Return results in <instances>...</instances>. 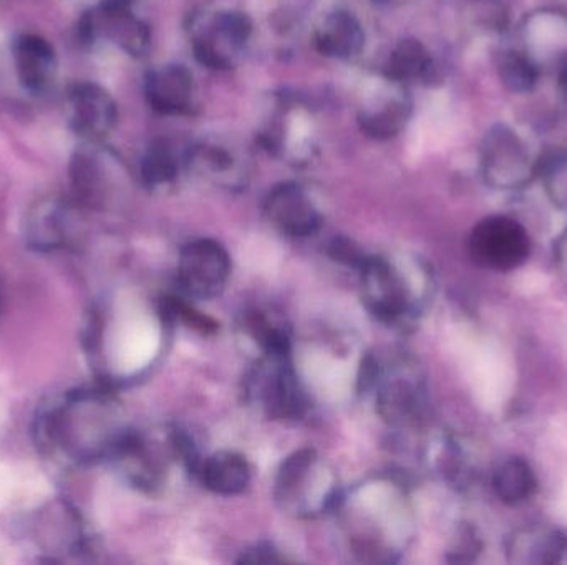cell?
I'll list each match as a JSON object with an SVG mask.
<instances>
[{"label": "cell", "instance_id": "d6986e66", "mask_svg": "<svg viewBox=\"0 0 567 565\" xmlns=\"http://www.w3.org/2000/svg\"><path fill=\"white\" fill-rule=\"evenodd\" d=\"M386 75L392 84H409V81L438 80V67L422 42L407 38L397 45L390 55L386 67Z\"/></svg>", "mask_w": 567, "mask_h": 565}, {"label": "cell", "instance_id": "44dd1931", "mask_svg": "<svg viewBox=\"0 0 567 565\" xmlns=\"http://www.w3.org/2000/svg\"><path fill=\"white\" fill-rule=\"evenodd\" d=\"M494 495L508 506L527 501L537 488L536 476L530 463L523 458L504 459L491 478Z\"/></svg>", "mask_w": 567, "mask_h": 565}, {"label": "cell", "instance_id": "4fadbf2b", "mask_svg": "<svg viewBox=\"0 0 567 565\" xmlns=\"http://www.w3.org/2000/svg\"><path fill=\"white\" fill-rule=\"evenodd\" d=\"M74 211L62 199L48 198L37 202L25 221V240L32 250L54 253L64 250L71 241Z\"/></svg>", "mask_w": 567, "mask_h": 565}, {"label": "cell", "instance_id": "e0dca14e", "mask_svg": "<svg viewBox=\"0 0 567 565\" xmlns=\"http://www.w3.org/2000/svg\"><path fill=\"white\" fill-rule=\"evenodd\" d=\"M88 34L103 32L107 37L112 38L123 51L135 57L146 54L149 45L148 27L138 19L133 18L129 8H112L103 5L99 19L91 18L87 24Z\"/></svg>", "mask_w": 567, "mask_h": 565}, {"label": "cell", "instance_id": "7c38bea8", "mask_svg": "<svg viewBox=\"0 0 567 565\" xmlns=\"http://www.w3.org/2000/svg\"><path fill=\"white\" fill-rule=\"evenodd\" d=\"M264 214L274 230L288 237H309L318 233L322 215L311 196L296 182H282L267 195Z\"/></svg>", "mask_w": 567, "mask_h": 565}, {"label": "cell", "instance_id": "4316f807", "mask_svg": "<svg viewBox=\"0 0 567 565\" xmlns=\"http://www.w3.org/2000/svg\"><path fill=\"white\" fill-rule=\"evenodd\" d=\"M189 163L197 166L204 175L220 178V181H230V173L234 171V156L221 146H201L189 153Z\"/></svg>", "mask_w": 567, "mask_h": 565}, {"label": "cell", "instance_id": "3957f363", "mask_svg": "<svg viewBox=\"0 0 567 565\" xmlns=\"http://www.w3.org/2000/svg\"><path fill=\"white\" fill-rule=\"evenodd\" d=\"M362 300L368 312L392 326H407L422 312L429 276L405 257L367 256L360 269Z\"/></svg>", "mask_w": 567, "mask_h": 565}, {"label": "cell", "instance_id": "cb8c5ba5", "mask_svg": "<svg viewBox=\"0 0 567 565\" xmlns=\"http://www.w3.org/2000/svg\"><path fill=\"white\" fill-rule=\"evenodd\" d=\"M498 77L511 93H531L540 81L541 67L526 51L504 48L497 58Z\"/></svg>", "mask_w": 567, "mask_h": 565}, {"label": "cell", "instance_id": "277c9868", "mask_svg": "<svg viewBox=\"0 0 567 565\" xmlns=\"http://www.w3.org/2000/svg\"><path fill=\"white\" fill-rule=\"evenodd\" d=\"M341 496L334 469L315 450L296 451L277 472L274 498L282 511L296 518L334 511Z\"/></svg>", "mask_w": 567, "mask_h": 565}, {"label": "cell", "instance_id": "52a82bcc", "mask_svg": "<svg viewBox=\"0 0 567 565\" xmlns=\"http://www.w3.org/2000/svg\"><path fill=\"white\" fill-rule=\"evenodd\" d=\"M481 171L488 185L514 191L537 178V162L513 129L497 123L488 130L481 143Z\"/></svg>", "mask_w": 567, "mask_h": 565}, {"label": "cell", "instance_id": "9c48e42d", "mask_svg": "<svg viewBox=\"0 0 567 565\" xmlns=\"http://www.w3.org/2000/svg\"><path fill=\"white\" fill-rule=\"evenodd\" d=\"M25 538L51 557H78L88 547L84 519L65 501L48 502L41 511L34 512L25 524Z\"/></svg>", "mask_w": 567, "mask_h": 565}, {"label": "cell", "instance_id": "484cf974", "mask_svg": "<svg viewBox=\"0 0 567 565\" xmlns=\"http://www.w3.org/2000/svg\"><path fill=\"white\" fill-rule=\"evenodd\" d=\"M178 178V162L166 143L149 146L142 163V179L148 188H165Z\"/></svg>", "mask_w": 567, "mask_h": 565}, {"label": "cell", "instance_id": "5bb4252c", "mask_svg": "<svg viewBox=\"0 0 567 565\" xmlns=\"http://www.w3.org/2000/svg\"><path fill=\"white\" fill-rule=\"evenodd\" d=\"M15 74L25 90L42 93L54 85L58 74L57 54L47 38L24 34L12 45Z\"/></svg>", "mask_w": 567, "mask_h": 565}, {"label": "cell", "instance_id": "30bf717a", "mask_svg": "<svg viewBox=\"0 0 567 565\" xmlns=\"http://www.w3.org/2000/svg\"><path fill=\"white\" fill-rule=\"evenodd\" d=\"M67 119L75 135L97 143L115 129L119 108L105 88L93 81H80L68 90Z\"/></svg>", "mask_w": 567, "mask_h": 565}, {"label": "cell", "instance_id": "8992f818", "mask_svg": "<svg viewBox=\"0 0 567 565\" xmlns=\"http://www.w3.org/2000/svg\"><path fill=\"white\" fill-rule=\"evenodd\" d=\"M472 263L494 273H511L531 256V237L526 228L510 215L481 219L468 241Z\"/></svg>", "mask_w": 567, "mask_h": 565}, {"label": "cell", "instance_id": "8fae6325", "mask_svg": "<svg viewBox=\"0 0 567 565\" xmlns=\"http://www.w3.org/2000/svg\"><path fill=\"white\" fill-rule=\"evenodd\" d=\"M210 31L200 32L194 38V57L201 65L213 70L234 67L244 45L253 34V22L243 12H221L208 25Z\"/></svg>", "mask_w": 567, "mask_h": 565}, {"label": "cell", "instance_id": "2e32d148", "mask_svg": "<svg viewBox=\"0 0 567 565\" xmlns=\"http://www.w3.org/2000/svg\"><path fill=\"white\" fill-rule=\"evenodd\" d=\"M197 475L214 495L237 496L249 486L251 466L236 451H216L201 459Z\"/></svg>", "mask_w": 567, "mask_h": 565}, {"label": "cell", "instance_id": "d4e9b609", "mask_svg": "<svg viewBox=\"0 0 567 565\" xmlns=\"http://www.w3.org/2000/svg\"><path fill=\"white\" fill-rule=\"evenodd\" d=\"M537 178L553 204L567 211V149H554L537 159Z\"/></svg>", "mask_w": 567, "mask_h": 565}, {"label": "cell", "instance_id": "5b68a950", "mask_svg": "<svg viewBox=\"0 0 567 565\" xmlns=\"http://www.w3.org/2000/svg\"><path fill=\"white\" fill-rule=\"evenodd\" d=\"M246 394L273 420H299L308 411V397L291 355H263L247 378Z\"/></svg>", "mask_w": 567, "mask_h": 565}, {"label": "cell", "instance_id": "f546056e", "mask_svg": "<svg viewBox=\"0 0 567 565\" xmlns=\"http://www.w3.org/2000/svg\"><path fill=\"white\" fill-rule=\"evenodd\" d=\"M284 558L279 557V552L270 545H254L249 551L243 552V557L240 562H247V564H263V562H282Z\"/></svg>", "mask_w": 567, "mask_h": 565}, {"label": "cell", "instance_id": "d6a6232c", "mask_svg": "<svg viewBox=\"0 0 567 565\" xmlns=\"http://www.w3.org/2000/svg\"><path fill=\"white\" fill-rule=\"evenodd\" d=\"M566 240H567V234H566Z\"/></svg>", "mask_w": 567, "mask_h": 565}, {"label": "cell", "instance_id": "f1b7e54d", "mask_svg": "<svg viewBox=\"0 0 567 565\" xmlns=\"http://www.w3.org/2000/svg\"><path fill=\"white\" fill-rule=\"evenodd\" d=\"M331 254L338 263L351 264L357 269H360L362 264L367 259V256L348 240H335L331 244Z\"/></svg>", "mask_w": 567, "mask_h": 565}, {"label": "cell", "instance_id": "ac0fdd59", "mask_svg": "<svg viewBox=\"0 0 567 565\" xmlns=\"http://www.w3.org/2000/svg\"><path fill=\"white\" fill-rule=\"evenodd\" d=\"M364 45V29L351 12H334L315 32V47L325 57L347 60L357 57Z\"/></svg>", "mask_w": 567, "mask_h": 565}, {"label": "cell", "instance_id": "6da1fadb", "mask_svg": "<svg viewBox=\"0 0 567 565\" xmlns=\"http://www.w3.org/2000/svg\"><path fill=\"white\" fill-rule=\"evenodd\" d=\"M125 410L109 387L71 388L48 398L34 420L35 444L64 468L112 462L129 433Z\"/></svg>", "mask_w": 567, "mask_h": 565}, {"label": "cell", "instance_id": "ba28073f", "mask_svg": "<svg viewBox=\"0 0 567 565\" xmlns=\"http://www.w3.org/2000/svg\"><path fill=\"white\" fill-rule=\"evenodd\" d=\"M230 277V253L218 241H191L179 253L178 286L186 299H214L226 289Z\"/></svg>", "mask_w": 567, "mask_h": 565}, {"label": "cell", "instance_id": "4dcf8cb0", "mask_svg": "<svg viewBox=\"0 0 567 565\" xmlns=\"http://www.w3.org/2000/svg\"><path fill=\"white\" fill-rule=\"evenodd\" d=\"M556 80L559 93L563 95L564 100L567 101V52H564V54L557 58Z\"/></svg>", "mask_w": 567, "mask_h": 565}, {"label": "cell", "instance_id": "603a6c76", "mask_svg": "<svg viewBox=\"0 0 567 565\" xmlns=\"http://www.w3.org/2000/svg\"><path fill=\"white\" fill-rule=\"evenodd\" d=\"M410 111H412V104L403 95L380 101L377 107L365 108L362 111V130L375 140L393 139L405 129Z\"/></svg>", "mask_w": 567, "mask_h": 565}, {"label": "cell", "instance_id": "83f0119b", "mask_svg": "<svg viewBox=\"0 0 567 565\" xmlns=\"http://www.w3.org/2000/svg\"><path fill=\"white\" fill-rule=\"evenodd\" d=\"M481 544L480 539L477 538V532L472 531L471 528H463L458 534V541H456L455 549H453L452 561H471L472 555L480 552Z\"/></svg>", "mask_w": 567, "mask_h": 565}, {"label": "cell", "instance_id": "7a4b0ae2", "mask_svg": "<svg viewBox=\"0 0 567 565\" xmlns=\"http://www.w3.org/2000/svg\"><path fill=\"white\" fill-rule=\"evenodd\" d=\"M334 511L341 512L351 551L365 562H392L409 539V511L402 488L393 481L360 486L341 496Z\"/></svg>", "mask_w": 567, "mask_h": 565}, {"label": "cell", "instance_id": "ffe728a7", "mask_svg": "<svg viewBox=\"0 0 567 565\" xmlns=\"http://www.w3.org/2000/svg\"><path fill=\"white\" fill-rule=\"evenodd\" d=\"M567 542L553 529H523L514 532L508 544L511 561L520 564H554L566 554Z\"/></svg>", "mask_w": 567, "mask_h": 565}, {"label": "cell", "instance_id": "9a60e30c", "mask_svg": "<svg viewBox=\"0 0 567 565\" xmlns=\"http://www.w3.org/2000/svg\"><path fill=\"white\" fill-rule=\"evenodd\" d=\"M193 74L179 64L163 65L146 75L149 107L162 115H182L193 103Z\"/></svg>", "mask_w": 567, "mask_h": 565}, {"label": "cell", "instance_id": "1f68e13d", "mask_svg": "<svg viewBox=\"0 0 567 565\" xmlns=\"http://www.w3.org/2000/svg\"><path fill=\"white\" fill-rule=\"evenodd\" d=\"M382 2H402V0H382Z\"/></svg>", "mask_w": 567, "mask_h": 565}, {"label": "cell", "instance_id": "7402d4cb", "mask_svg": "<svg viewBox=\"0 0 567 565\" xmlns=\"http://www.w3.org/2000/svg\"><path fill=\"white\" fill-rule=\"evenodd\" d=\"M243 330L263 355H291V332L267 310H253L244 315Z\"/></svg>", "mask_w": 567, "mask_h": 565}]
</instances>
